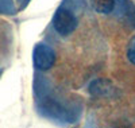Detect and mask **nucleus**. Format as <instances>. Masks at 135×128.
Segmentation results:
<instances>
[{"label": "nucleus", "mask_w": 135, "mask_h": 128, "mask_svg": "<svg viewBox=\"0 0 135 128\" xmlns=\"http://www.w3.org/2000/svg\"><path fill=\"white\" fill-rule=\"evenodd\" d=\"M53 26L58 34H61L62 37L69 35L76 30L77 26V19L76 16L66 8H58L57 12L54 15L53 19Z\"/></svg>", "instance_id": "f257e3e1"}, {"label": "nucleus", "mask_w": 135, "mask_h": 128, "mask_svg": "<svg viewBox=\"0 0 135 128\" xmlns=\"http://www.w3.org/2000/svg\"><path fill=\"white\" fill-rule=\"evenodd\" d=\"M32 60L34 65L38 70H49L50 67H53L55 62V54L51 47H49L45 43H39L35 46L32 53Z\"/></svg>", "instance_id": "f03ea898"}, {"label": "nucleus", "mask_w": 135, "mask_h": 128, "mask_svg": "<svg viewBox=\"0 0 135 128\" xmlns=\"http://www.w3.org/2000/svg\"><path fill=\"white\" fill-rule=\"evenodd\" d=\"M92 8L99 14H111L115 7V0H91Z\"/></svg>", "instance_id": "7ed1b4c3"}, {"label": "nucleus", "mask_w": 135, "mask_h": 128, "mask_svg": "<svg viewBox=\"0 0 135 128\" xmlns=\"http://www.w3.org/2000/svg\"><path fill=\"white\" fill-rule=\"evenodd\" d=\"M127 58L128 61L135 65V35L131 38L130 43H128V49H127Z\"/></svg>", "instance_id": "20e7f679"}]
</instances>
